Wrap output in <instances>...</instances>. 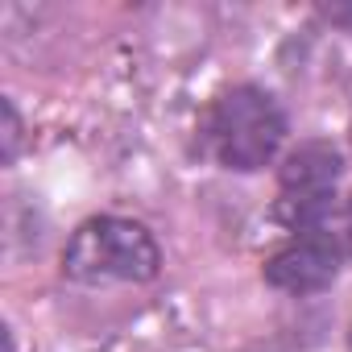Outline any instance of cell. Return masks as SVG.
I'll return each instance as SVG.
<instances>
[{
  "label": "cell",
  "mask_w": 352,
  "mask_h": 352,
  "mask_svg": "<svg viewBox=\"0 0 352 352\" xmlns=\"http://www.w3.org/2000/svg\"><path fill=\"white\" fill-rule=\"evenodd\" d=\"M162 270V249L153 232L137 220L91 216L83 220L63 249V278L79 286L104 282H153Z\"/></svg>",
  "instance_id": "obj_1"
},
{
  "label": "cell",
  "mask_w": 352,
  "mask_h": 352,
  "mask_svg": "<svg viewBox=\"0 0 352 352\" xmlns=\"http://www.w3.org/2000/svg\"><path fill=\"white\" fill-rule=\"evenodd\" d=\"M286 141V112L282 104L253 83H236L216 96L208 112V145L224 170L253 174L278 157Z\"/></svg>",
  "instance_id": "obj_2"
},
{
  "label": "cell",
  "mask_w": 352,
  "mask_h": 352,
  "mask_svg": "<svg viewBox=\"0 0 352 352\" xmlns=\"http://www.w3.org/2000/svg\"><path fill=\"white\" fill-rule=\"evenodd\" d=\"M340 149L331 141H302L298 149L286 153L282 170H278V216L282 224L298 228V232H319L331 199H336V179H340Z\"/></svg>",
  "instance_id": "obj_3"
},
{
  "label": "cell",
  "mask_w": 352,
  "mask_h": 352,
  "mask_svg": "<svg viewBox=\"0 0 352 352\" xmlns=\"http://www.w3.org/2000/svg\"><path fill=\"white\" fill-rule=\"evenodd\" d=\"M336 274H340V241L323 228L319 232H298L261 270L265 286H274L282 294H294V298L327 290L336 282Z\"/></svg>",
  "instance_id": "obj_4"
},
{
  "label": "cell",
  "mask_w": 352,
  "mask_h": 352,
  "mask_svg": "<svg viewBox=\"0 0 352 352\" xmlns=\"http://www.w3.org/2000/svg\"><path fill=\"white\" fill-rule=\"evenodd\" d=\"M17 145H21V120H17L13 100H5V166L17 157Z\"/></svg>",
  "instance_id": "obj_5"
},
{
  "label": "cell",
  "mask_w": 352,
  "mask_h": 352,
  "mask_svg": "<svg viewBox=\"0 0 352 352\" xmlns=\"http://www.w3.org/2000/svg\"><path fill=\"white\" fill-rule=\"evenodd\" d=\"M319 17H323L327 25L352 34V0H331V5H319Z\"/></svg>",
  "instance_id": "obj_6"
},
{
  "label": "cell",
  "mask_w": 352,
  "mask_h": 352,
  "mask_svg": "<svg viewBox=\"0 0 352 352\" xmlns=\"http://www.w3.org/2000/svg\"><path fill=\"white\" fill-rule=\"evenodd\" d=\"M348 236H352V199H348Z\"/></svg>",
  "instance_id": "obj_7"
},
{
  "label": "cell",
  "mask_w": 352,
  "mask_h": 352,
  "mask_svg": "<svg viewBox=\"0 0 352 352\" xmlns=\"http://www.w3.org/2000/svg\"><path fill=\"white\" fill-rule=\"evenodd\" d=\"M348 352H352V340H348Z\"/></svg>",
  "instance_id": "obj_8"
}]
</instances>
